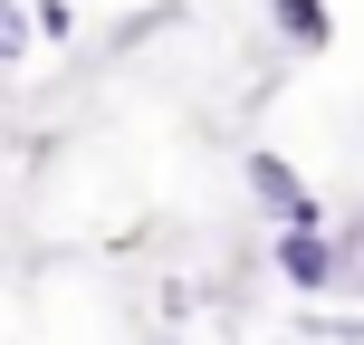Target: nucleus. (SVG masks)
Masks as SVG:
<instances>
[{"label":"nucleus","mask_w":364,"mask_h":345,"mask_svg":"<svg viewBox=\"0 0 364 345\" xmlns=\"http://www.w3.org/2000/svg\"><path fill=\"white\" fill-rule=\"evenodd\" d=\"M250 192L269 201V211L288 221V230H316V201H307V182H297L288 164H278V154H250Z\"/></svg>","instance_id":"obj_2"},{"label":"nucleus","mask_w":364,"mask_h":345,"mask_svg":"<svg viewBox=\"0 0 364 345\" xmlns=\"http://www.w3.org/2000/svg\"><path fill=\"white\" fill-rule=\"evenodd\" d=\"M269 10H278V29H288V48H326V38H336L326 0H269Z\"/></svg>","instance_id":"obj_3"},{"label":"nucleus","mask_w":364,"mask_h":345,"mask_svg":"<svg viewBox=\"0 0 364 345\" xmlns=\"http://www.w3.org/2000/svg\"><path fill=\"white\" fill-rule=\"evenodd\" d=\"M19 48H29V19H19L10 0H0V58H19Z\"/></svg>","instance_id":"obj_4"},{"label":"nucleus","mask_w":364,"mask_h":345,"mask_svg":"<svg viewBox=\"0 0 364 345\" xmlns=\"http://www.w3.org/2000/svg\"><path fill=\"white\" fill-rule=\"evenodd\" d=\"M278 269H288L297 288H326V278H355V250H336L326 230H288L278 240Z\"/></svg>","instance_id":"obj_1"}]
</instances>
